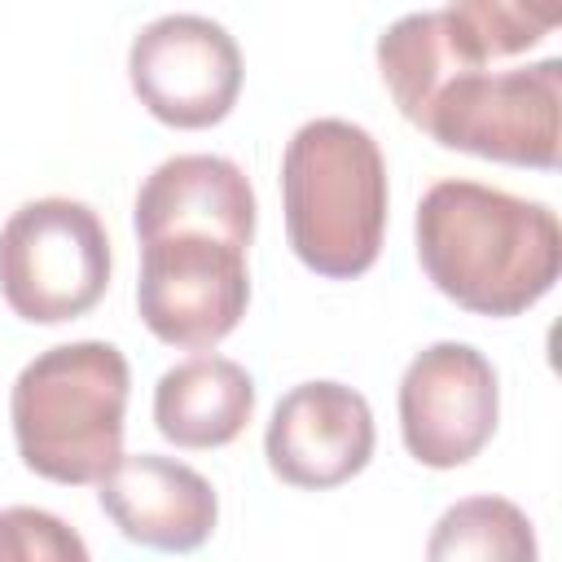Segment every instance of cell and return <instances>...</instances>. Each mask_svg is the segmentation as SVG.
Returning a JSON list of instances; mask_svg holds the SVG:
<instances>
[{
  "mask_svg": "<svg viewBox=\"0 0 562 562\" xmlns=\"http://www.w3.org/2000/svg\"><path fill=\"white\" fill-rule=\"evenodd\" d=\"M97 501L132 544L158 553L202 549L220 518L211 479L158 452H123L119 465L97 483Z\"/></svg>",
  "mask_w": 562,
  "mask_h": 562,
  "instance_id": "8fae6325",
  "label": "cell"
},
{
  "mask_svg": "<svg viewBox=\"0 0 562 562\" xmlns=\"http://www.w3.org/2000/svg\"><path fill=\"white\" fill-rule=\"evenodd\" d=\"M386 158L351 119H307L281 154L285 237L303 268L351 281L378 263L386 233Z\"/></svg>",
  "mask_w": 562,
  "mask_h": 562,
  "instance_id": "7a4b0ae2",
  "label": "cell"
},
{
  "mask_svg": "<svg viewBox=\"0 0 562 562\" xmlns=\"http://www.w3.org/2000/svg\"><path fill=\"white\" fill-rule=\"evenodd\" d=\"M378 430H373V408L369 400L334 378L299 382L290 386L263 430V457L268 470L307 492L338 487L356 479L369 457H373Z\"/></svg>",
  "mask_w": 562,
  "mask_h": 562,
  "instance_id": "30bf717a",
  "label": "cell"
},
{
  "mask_svg": "<svg viewBox=\"0 0 562 562\" xmlns=\"http://www.w3.org/2000/svg\"><path fill=\"white\" fill-rule=\"evenodd\" d=\"M127 79L158 123L198 132L233 114L241 92V48L215 18L162 13L132 35Z\"/></svg>",
  "mask_w": 562,
  "mask_h": 562,
  "instance_id": "ba28073f",
  "label": "cell"
},
{
  "mask_svg": "<svg viewBox=\"0 0 562 562\" xmlns=\"http://www.w3.org/2000/svg\"><path fill=\"white\" fill-rule=\"evenodd\" d=\"M132 369L114 342H57L22 364L9 391L13 443L26 470L48 483H101L123 457Z\"/></svg>",
  "mask_w": 562,
  "mask_h": 562,
  "instance_id": "3957f363",
  "label": "cell"
},
{
  "mask_svg": "<svg viewBox=\"0 0 562 562\" xmlns=\"http://www.w3.org/2000/svg\"><path fill=\"white\" fill-rule=\"evenodd\" d=\"M255 189L250 176L224 154H176L158 162L132 206L136 241L167 233H202L250 250L255 241Z\"/></svg>",
  "mask_w": 562,
  "mask_h": 562,
  "instance_id": "7c38bea8",
  "label": "cell"
},
{
  "mask_svg": "<svg viewBox=\"0 0 562 562\" xmlns=\"http://www.w3.org/2000/svg\"><path fill=\"white\" fill-rule=\"evenodd\" d=\"M413 127L457 154L553 171L562 145V57L461 75L430 97Z\"/></svg>",
  "mask_w": 562,
  "mask_h": 562,
  "instance_id": "5b68a950",
  "label": "cell"
},
{
  "mask_svg": "<svg viewBox=\"0 0 562 562\" xmlns=\"http://www.w3.org/2000/svg\"><path fill=\"white\" fill-rule=\"evenodd\" d=\"M413 233L430 285L474 316H518L562 272L558 215L479 180H435L417 202Z\"/></svg>",
  "mask_w": 562,
  "mask_h": 562,
  "instance_id": "6da1fadb",
  "label": "cell"
},
{
  "mask_svg": "<svg viewBox=\"0 0 562 562\" xmlns=\"http://www.w3.org/2000/svg\"><path fill=\"white\" fill-rule=\"evenodd\" d=\"M501 382L492 360L470 342L422 347L400 378V435L413 461L457 470L496 435Z\"/></svg>",
  "mask_w": 562,
  "mask_h": 562,
  "instance_id": "9c48e42d",
  "label": "cell"
},
{
  "mask_svg": "<svg viewBox=\"0 0 562 562\" xmlns=\"http://www.w3.org/2000/svg\"><path fill=\"white\" fill-rule=\"evenodd\" d=\"M250 303L246 250L202 233H167L140 241L136 312L145 329L180 351L224 342Z\"/></svg>",
  "mask_w": 562,
  "mask_h": 562,
  "instance_id": "52a82bcc",
  "label": "cell"
},
{
  "mask_svg": "<svg viewBox=\"0 0 562 562\" xmlns=\"http://www.w3.org/2000/svg\"><path fill=\"white\" fill-rule=\"evenodd\" d=\"M426 562H540L531 518L505 496H465L439 514Z\"/></svg>",
  "mask_w": 562,
  "mask_h": 562,
  "instance_id": "5bb4252c",
  "label": "cell"
},
{
  "mask_svg": "<svg viewBox=\"0 0 562 562\" xmlns=\"http://www.w3.org/2000/svg\"><path fill=\"white\" fill-rule=\"evenodd\" d=\"M553 26V9H527L509 0H461L395 18L378 35V75L408 123L422 119L430 97L492 61L518 57Z\"/></svg>",
  "mask_w": 562,
  "mask_h": 562,
  "instance_id": "277c9868",
  "label": "cell"
},
{
  "mask_svg": "<svg viewBox=\"0 0 562 562\" xmlns=\"http://www.w3.org/2000/svg\"><path fill=\"white\" fill-rule=\"evenodd\" d=\"M0 562H92L83 536L35 505L0 509Z\"/></svg>",
  "mask_w": 562,
  "mask_h": 562,
  "instance_id": "9a60e30c",
  "label": "cell"
},
{
  "mask_svg": "<svg viewBox=\"0 0 562 562\" xmlns=\"http://www.w3.org/2000/svg\"><path fill=\"white\" fill-rule=\"evenodd\" d=\"M110 237L79 198L22 202L0 228V294L31 325H61L101 303Z\"/></svg>",
  "mask_w": 562,
  "mask_h": 562,
  "instance_id": "8992f818",
  "label": "cell"
},
{
  "mask_svg": "<svg viewBox=\"0 0 562 562\" xmlns=\"http://www.w3.org/2000/svg\"><path fill=\"white\" fill-rule=\"evenodd\" d=\"M255 417V378L215 351L171 364L154 386V426L176 448H224Z\"/></svg>",
  "mask_w": 562,
  "mask_h": 562,
  "instance_id": "4fadbf2b",
  "label": "cell"
}]
</instances>
